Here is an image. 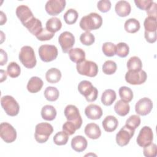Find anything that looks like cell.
<instances>
[{
    "mask_svg": "<svg viewBox=\"0 0 157 157\" xmlns=\"http://www.w3.org/2000/svg\"><path fill=\"white\" fill-rule=\"evenodd\" d=\"M97 7L99 11L105 13L110 10L111 8V2L109 0H101L97 4Z\"/></svg>",
    "mask_w": 157,
    "mask_h": 157,
    "instance_id": "7dc6e473",
    "label": "cell"
},
{
    "mask_svg": "<svg viewBox=\"0 0 157 157\" xmlns=\"http://www.w3.org/2000/svg\"><path fill=\"white\" fill-rule=\"evenodd\" d=\"M84 132L86 136L91 139H98L101 136V130L99 126L94 123L87 124L85 128Z\"/></svg>",
    "mask_w": 157,
    "mask_h": 157,
    "instance_id": "ac0fdd59",
    "label": "cell"
},
{
    "mask_svg": "<svg viewBox=\"0 0 157 157\" xmlns=\"http://www.w3.org/2000/svg\"><path fill=\"white\" fill-rule=\"evenodd\" d=\"M102 17L96 12H91L83 17L79 23L81 29L88 32L99 29L102 26Z\"/></svg>",
    "mask_w": 157,
    "mask_h": 157,
    "instance_id": "6da1fadb",
    "label": "cell"
},
{
    "mask_svg": "<svg viewBox=\"0 0 157 157\" xmlns=\"http://www.w3.org/2000/svg\"><path fill=\"white\" fill-rule=\"evenodd\" d=\"M104 129L108 132L114 131L118 126V121L117 118L113 115L107 116L102 123Z\"/></svg>",
    "mask_w": 157,
    "mask_h": 157,
    "instance_id": "603a6c76",
    "label": "cell"
},
{
    "mask_svg": "<svg viewBox=\"0 0 157 157\" xmlns=\"http://www.w3.org/2000/svg\"><path fill=\"white\" fill-rule=\"evenodd\" d=\"M134 2L139 9L147 11L150 7L153 1L151 0H135Z\"/></svg>",
    "mask_w": 157,
    "mask_h": 157,
    "instance_id": "f6af8a7d",
    "label": "cell"
},
{
    "mask_svg": "<svg viewBox=\"0 0 157 157\" xmlns=\"http://www.w3.org/2000/svg\"><path fill=\"white\" fill-rule=\"evenodd\" d=\"M1 104L7 115L14 117L18 114L20 105L17 101L10 95H6L1 98Z\"/></svg>",
    "mask_w": 157,
    "mask_h": 157,
    "instance_id": "5b68a950",
    "label": "cell"
},
{
    "mask_svg": "<svg viewBox=\"0 0 157 157\" xmlns=\"http://www.w3.org/2000/svg\"><path fill=\"white\" fill-rule=\"evenodd\" d=\"M61 27L62 23L60 19L57 17L50 18L46 22V29L52 33H55L59 31Z\"/></svg>",
    "mask_w": 157,
    "mask_h": 157,
    "instance_id": "f1b7e54d",
    "label": "cell"
},
{
    "mask_svg": "<svg viewBox=\"0 0 157 157\" xmlns=\"http://www.w3.org/2000/svg\"><path fill=\"white\" fill-rule=\"evenodd\" d=\"M0 136L6 143H12L17 138L15 129L9 123L3 122L0 124Z\"/></svg>",
    "mask_w": 157,
    "mask_h": 157,
    "instance_id": "9c48e42d",
    "label": "cell"
},
{
    "mask_svg": "<svg viewBox=\"0 0 157 157\" xmlns=\"http://www.w3.org/2000/svg\"><path fill=\"white\" fill-rule=\"evenodd\" d=\"M153 102L148 98H143L139 99L136 104L135 110L137 114L142 116L148 115L153 109Z\"/></svg>",
    "mask_w": 157,
    "mask_h": 157,
    "instance_id": "9a60e30c",
    "label": "cell"
},
{
    "mask_svg": "<svg viewBox=\"0 0 157 157\" xmlns=\"http://www.w3.org/2000/svg\"><path fill=\"white\" fill-rule=\"evenodd\" d=\"M1 25H3L7 21V17L6 14L4 13L2 11H1Z\"/></svg>",
    "mask_w": 157,
    "mask_h": 157,
    "instance_id": "816d5d0a",
    "label": "cell"
},
{
    "mask_svg": "<svg viewBox=\"0 0 157 157\" xmlns=\"http://www.w3.org/2000/svg\"><path fill=\"white\" fill-rule=\"evenodd\" d=\"M24 26H25L28 30L35 36H36L43 29L41 21L36 17H33Z\"/></svg>",
    "mask_w": 157,
    "mask_h": 157,
    "instance_id": "44dd1931",
    "label": "cell"
},
{
    "mask_svg": "<svg viewBox=\"0 0 157 157\" xmlns=\"http://www.w3.org/2000/svg\"><path fill=\"white\" fill-rule=\"evenodd\" d=\"M140 118L139 115H132L126 120L125 125L135 130L140 124Z\"/></svg>",
    "mask_w": 157,
    "mask_h": 157,
    "instance_id": "b9f144b4",
    "label": "cell"
},
{
    "mask_svg": "<svg viewBox=\"0 0 157 157\" xmlns=\"http://www.w3.org/2000/svg\"><path fill=\"white\" fill-rule=\"evenodd\" d=\"M56 113L55 108L51 105H45L41 110V117L47 121L53 120L56 118Z\"/></svg>",
    "mask_w": 157,
    "mask_h": 157,
    "instance_id": "d4e9b609",
    "label": "cell"
},
{
    "mask_svg": "<svg viewBox=\"0 0 157 157\" xmlns=\"http://www.w3.org/2000/svg\"><path fill=\"white\" fill-rule=\"evenodd\" d=\"M7 73L12 78L18 77L21 73L20 66L15 62H10L7 67Z\"/></svg>",
    "mask_w": 157,
    "mask_h": 157,
    "instance_id": "e575fe53",
    "label": "cell"
},
{
    "mask_svg": "<svg viewBox=\"0 0 157 157\" xmlns=\"http://www.w3.org/2000/svg\"><path fill=\"white\" fill-rule=\"evenodd\" d=\"M144 36L146 40L150 44H153L156 40V31L148 32L145 31Z\"/></svg>",
    "mask_w": 157,
    "mask_h": 157,
    "instance_id": "c3c4849f",
    "label": "cell"
},
{
    "mask_svg": "<svg viewBox=\"0 0 157 157\" xmlns=\"http://www.w3.org/2000/svg\"><path fill=\"white\" fill-rule=\"evenodd\" d=\"M156 3L153 2L150 7L147 10V13L148 17H152L154 18H156Z\"/></svg>",
    "mask_w": 157,
    "mask_h": 157,
    "instance_id": "681fc988",
    "label": "cell"
},
{
    "mask_svg": "<svg viewBox=\"0 0 157 157\" xmlns=\"http://www.w3.org/2000/svg\"><path fill=\"white\" fill-rule=\"evenodd\" d=\"M19 59L22 64L26 68H33L37 63L36 55L33 48L28 45L21 47L19 53Z\"/></svg>",
    "mask_w": 157,
    "mask_h": 157,
    "instance_id": "7a4b0ae2",
    "label": "cell"
},
{
    "mask_svg": "<svg viewBox=\"0 0 157 157\" xmlns=\"http://www.w3.org/2000/svg\"><path fill=\"white\" fill-rule=\"evenodd\" d=\"M38 53L42 61L48 63L55 60L58 56V49L53 45H42L40 46Z\"/></svg>",
    "mask_w": 157,
    "mask_h": 157,
    "instance_id": "52a82bcc",
    "label": "cell"
},
{
    "mask_svg": "<svg viewBox=\"0 0 157 157\" xmlns=\"http://www.w3.org/2000/svg\"><path fill=\"white\" fill-rule=\"evenodd\" d=\"M85 113L90 120H98L102 115V110L99 105L91 104L86 107Z\"/></svg>",
    "mask_w": 157,
    "mask_h": 157,
    "instance_id": "e0dca14e",
    "label": "cell"
},
{
    "mask_svg": "<svg viewBox=\"0 0 157 157\" xmlns=\"http://www.w3.org/2000/svg\"><path fill=\"white\" fill-rule=\"evenodd\" d=\"M16 15L23 26L34 17L31 9L26 5L18 6L16 9Z\"/></svg>",
    "mask_w": 157,
    "mask_h": 157,
    "instance_id": "2e32d148",
    "label": "cell"
},
{
    "mask_svg": "<svg viewBox=\"0 0 157 157\" xmlns=\"http://www.w3.org/2000/svg\"><path fill=\"white\" fill-rule=\"evenodd\" d=\"M66 2L65 0H49L45 6V9L48 14L52 16L58 15L65 8Z\"/></svg>",
    "mask_w": 157,
    "mask_h": 157,
    "instance_id": "4fadbf2b",
    "label": "cell"
},
{
    "mask_svg": "<svg viewBox=\"0 0 157 157\" xmlns=\"http://www.w3.org/2000/svg\"><path fill=\"white\" fill-rule=\"evenodd\" d=\"M7 53L4 51L2 48H1V61L0 64L1 66H4L7 62Z\"/></svg>",
    "mask_w": 157,
    "mask_h": 157,
    "instance_id": "f907efd6",
    "label": "cell"
},
{
    "mask_svg": "<svg viewBox=\"0 0 157 157\" xmlns=\"http://www.w3.org/2000/svg\"><path fill=\"white\" fill-rule=\"evenodd\" d=\"M69 139V135L64 131H59L57 132L53 137V142L57 145H66Z\"/></svg>",
    "mask_w": 157,
    "mask_h": 157,
    "instance_id": "8d00e7d4",
    "label": "cell"
},
{
    "mask_svg": "<svg viewBox=\"0 0 157 157\" xmlns=\"http://www.w3.org/2000/svg\"><path fill=\"white\" fill-rule=\"evenodd\" d=\"M7 78V73L4 70H1V82H2L4 80H6Z\"/></svg>",
    "mask_w": 157,
    "mask_h": 157,
    "instance_id": "f5cc1de1",
    "label": "cell"
},
{
    "mask_svg": "<svg viewBox=\"0 0 157 157\" xmlns=\"http://www.w3.org/2000/svg\"><path fill=\"white\" fill-rule=\"evenodd\" d=\"M117 98L116 93L112 89L105 90L101 96V102L106 106L111 105Z\"/></svg>",
    "mask_w": 157,
    "mask_h": 157,
    "instance_id": "4316f807",
    "label": "cell"
},
{
    "mask_svg": "<svg viewBox=\"0 0 157 157\" xmlns=\"http://www.w3.org/2000/svg\"><path fill=\"white\" fill-rule=\"evenodd\" d=\"M80 40L82 44L86 46H90L93 44L94 42L95 37L92 33L86 31L80 35Z\"/></svg>",
    "mask_w": 157,
    "mask_h": 157,
    "instance_id": "60d3db41",
    "label": "cell"
},
{
    "mask_svg": "<svg viewBox=\"0 0 157 157\" xmlns=\"http://www.w3.org/2000/svg\"><path fill=\"white\" fill-rule=\"evenodd\" d=\"M55 35V33H52L48 31L46 28H43L42 30L36 36V38L40 41H45L49 40L52 39Z\"/></svg>",
    "mask_w": 157,
    "mask_h": 157,
    "instance_id": "ee69618b",
    "label": "cell"
},
{
    "mask_svg": "<svg viewBox=\"0 0 157 157\" xmlns=\"http://www.w3.org/2000/svg\"><path fill=\"white\" fill-rule=\"evenodd\" d=\"M130 106L128 102H126L121 99L118 100L114 105V110L117 114L121 117L126 116L129 112Z\"/></svg>",
    "mask_w": 157,
    "mask_h": 157,
    "instance_id": "83f0119b",
    "label": "cell"
},
{
    "mask_svg": "<svg viewBox=\"0 0 157 157\" xmlns=\"http://www.w3.org/2000/svg\"><path fill=\"white\" fill-rule=\"evenodd\" d=\"M124 28L126 32L135 33L139 30L140 25L139 21L136 18H129L125 21Z\"/></svg>",
    "mask_w": 157,
    "mask_h": 157,
    "instance_id": "f546056e",
    "label": "cell"
},
{
    "mask_svg": "<svg viewBox=\"0 0 157 157\" xmlns=\"http://www.w3.org/2000/svg\"><path fill=\"white\" fill-rule=\"evenodd\" d=\"M62 128H63V131H64L69 136H71L74 134L75 131L77 130V128L74 124V123L69 121H67L63 124Z\"/></svg>",
    "mask_w": 157,
    "mask_h": 157,
    "instance_id": "bcb514c9",
    "label": "cell"
},
{
    "mask_svg": "<svg viewBox=\"0 0 157 157\" xmlns=\"http://www.w3.org/2000/svg\"><path fill=\"white\" fill-rule=\"evenodd\" d=\"M53 132V126L48 123L42 122L37 124L35 128V139L40 144L46 142Z\"/></svg>",
    "mask_w": 157,
    "mask_h": 157,
    "instance_id": "277c9868",
    "label": "cell"
},
{
    "mask_svg": "<svg viewBox=\"0 0 157 157\" xmlns=\"http://www.w3.org/2000/svg\"><path fill=\"white\" fill-rule=\"evenodd\" d=\"M118 93L121 99L126 102H129L133 99V92L132 90L128 86H121L119 88Z\"/></svg>",
    "mask_w": 157,
    "mask_h": 157,
    "instance_id": "d6a6232c",
    "label": "cell"
},
{
    "mask_svg": "<svg viewBox=\"0 0 157 157\" xmlns=\"http://www.w3.org/2000/svg\"><path fill=\"white\" fill-rule=\"evenodd\" d=\"M115 10L118 16L121 17H126L131 13V5L126 1H119L115 4Z\"/></svg>",
    "mask_w": 157,
    "mask_h": 157,
    "instance_id": "ffe728a7",
    "label": "cell"
},
{
    "mask_svg": "<svg viewBox=\"0 0 157 157\" xmlns=\"http://www.w3.org/2000/svg\"><path fill=\"white\" fill-rule=\"evenodd\" d=\"M78 14L77 10L74 9H68L64 14V20L68 25H72L77 21Z\"/></svg>",
    "mask_w": 157,
    "mask_h": 157,
    "instance_id": "836d02e7",
    "label": "cell"
},
{
    "mask_svg": "<svg viewBox=\"0 0 157 157\" xmlns=\"http://www.w3.org/2000/svg\"><path fill=\"white\" fill-rule=\"evenodd\" d=\"M129 52V47L124 42H120L116 45V54L120 58H124L128 56Z\"/></svg>",
    "mask_w": 157,
    "mask_h": 157,
    "instance_id": "ab89813d",
    "label": "cell"
},
{
    "mask_svg": "<svg viewBox=\"0 0 157 157\" xmlns=\"http://www.w3.org/2000/svg\"><path fill=\"white\" fill-rule=\"evenodd\" d=\"M88 145L86 139L82 136H76L71 140V147L77 152L84 151Z\"/></svg>",
    "mask_w": 157,
    "mask_h": 157,
    "instance_id": "d6986e66",
    "label": "cell"
},
{
    "mask_svg": "<svg viewBox=\"0 0 157 157\" xmlns=\"http://www.w3.org/2000/svg\"><path fill=\"white\" fill-rule=\"evenodd\" d=\"M78 91L88 102H94L98 98V91L90 81H81L78 85Z\"/></svg>",
    "mask_w": 157,
    "mask_h": 157,
    "instance_id": "3957f363",
    "label": "cell"
},
{
    "mask_svg": "<svg viewBox=\"0 0 157 157\" xmlns=\"http://www.w3.org/2000/svg\"><path fill=\"white\" fill-rule=\"evenodd\" d=\"M59 96L58 90L54 86H48L44 91V96L45 99L48 101H56Z\"/></svg>",
    "mask_w": 157,
    "mask_h": 157,
    "instance_id": "1f68e13d",
    "label": "cell"
},
{
    "mask_svg": "<svg viewBox=\"0 0 157 157\" xmlns=\"http://www.w3.org/2000/svg\"><path fill=\"white\" fill-rule=\"evenodd\" d=\"M61 72L58 69L52 67L47 71L45 78L47 81L50 83H56L61 80Z\"/></svg>",
    "mask_w": 157,
    "mask_h": 157,
    "instance_id": "484cf974",
    "label": "cell"
},
{
    "mask_svg": "<svg viewBox=\"0 0 157 157\" xmlns=\"http://www.w3.org/2000/svg\"><path fill=\"white\" fill-rule=\"evenodd\" d=\"M127 67L128 69V71H138L142 70V61L139 57L136 56H132L129 59V60L127 62Z\"/></svg>",
    "mask_w": 157,
    "mask_h": 157,
    "instance_id": "4dcf8cb0",
    "label": "cell"
},
{
    "mask_svg": "<svg viewBox=\"0 0 157 157\" xmlns=\"http://www.w3.org/2000/svg\"><path fill=\"white\" fill-rule=\"evenodd\" d=\"M102 50L105 56L108 57L113 56L116 54V45L112 42H105L102 44Z\"/></svg>",
    "mask_w": 157,
    "mask_h": 157,
    "instance_id": "74e56055",
    "label": "cell"
},
{
    "mask_svg": "<svg viewBox=\"0 0 157 157\" xmlns=\"http://www.w3.org/2000/svg\"><path fill=\"white\" fill-rule=\"evenodd\" d=\"M64 113L67 120L74 123L77 129L80 128L82 124V118L78 109L75 105H67L64 109Z\"/></svg>",
    "mask_w": 157,
    "mask_h": 157,
    "instance_id": "ba28073f",
    "label": "cell"
},
{
    "mask_svg": "<svg viewBox=\"0 0 157 157\" xmlns=\"http://www.w3.org/2000/svg\"><path fill=\"white\" fill-rule=\"evenodd\" d=\"M153 139V133L151 128L149 126H145L140 130L136 142L139 146L144 147L151 144Z\"/></svg>",
    "mask_w": 157,
    "mask_h": 157,
    "instance_id": "8fae6325",
    "label": "cell"
},
{
    "mask_svg": "<svg viewBox=\"0 0 157 157\" xmlns=\"http://www.w3.org/2000/svg\"><path fill=\"white\" fill-rule=\"evenodd\" d=\"M135 130L124 125L116 135V142L120 147L128 145L134 134Z\"/></svg>",
    "mask_w": 157,
    "mask_h": 157,
    "instance_id": "7c38bea8",
    "label": "cell"
},
{
    "mask_svg": "<svg viewBox=\"0 0 157 157\" xmlns=\"http://www.w3.org/2000/svg\"><path fill=\"white\" fill-rule=\"evenodd\" d=\"M147 75L145 71L140 70L138 71H128L125 74V80L131 85H141L145 82Z\"/></svg>",
    "mask_w": 157,
    "mask_h": 157,
    "instance_id": "30bf717a",
    "label": "cell"
},
{
    "mask_svg": "<svg viewBox=\"0 0 157 157\" xmlns=\"http://www.w3.org/2000/svg\"><path fill=\"white\" fill-rule=\"evenodd\" d=\"M43 85L44 82L40 78L34 76L29 80L27 84V90L31 93H36L42 89Z\"/></svg>",
    "mask_w": 157,
    "mask_h": 157,
    "instance_id": "7402d4cb",
    "label": "cell"
},
{
    "mask_svg": "<svg viewBox=\"0 0 157 157\" xmlns=\"http://www.w3.org/2000/svg\"><path fill=\"white\" fill-rule=\"evenodd\" d=\"M144 155L146 157H155L157 155V146L155 144H150L144 147L143 150Z\"/></svg>",
    "mask_w": 157,
    "mask_h": 157,
    "instance_id": "7bdbcfd3",
    "label": "cell"
},
{
    "mask_svg": "<svg viewBox=\"0 0 157 157\" xmlns=\"http://www.w3.org/2000/svg\"><path fill=\"white\" fill-rule=\"evenodd\" d=\"M117 69V64L112 60H107L102 65V71L105 74L112 75L114 74Z\"/></svg>",
    "mask_w": 157,
    "mask_h": 157,
    "instance_id": "f35d334b",
    "label": "cell"
},
{
    "mask_svg": "<svg viewBox=\"0 0 157 157\" xmlns=\"http://www.w3.org/2000/svg\"><path fill=\"white\" fill-rule=\"evenodd\" d=\"M68 53L70 59L77 64L85 60V52L80 48H71Z\"/></svg>",
    "mask_w": 157,
    "mask_h": 157,
    "instance_id": "cb8c5ba5",
    "label": "cell"
},
{
    "mask_svg": "<svg viewBox=\"0 0 157 157\" xmlns=\"http://www.w3.org/2000/svg\"><path fill=\"white\" fill-rule=\"evenodd\" d=\"M58 42L63 53H68L75 44L74 35L69 31L63 32L58 37Z\"/></svg>",
    "mask_w": 157,
    "mask_h": 157,
    "instance_id": "5bb4252c",
    "label": "cell"
},
{
    "mask_svg": "<svg viewBox=\"0 0 157 157\" xmlns=\"http://www.w3.org/2000/svg\"><path fill=\"white\" fill-rule=\"evenodd\" d=\"M145 31L148 32L156 31L157 28V23L156 18L152 17H147L144 22Z\"/></svg>",
    "mask_w": 157,
    "mask_h": 157,
    "instance_id": "d590c367",
    "label": "cell"
},
{
    "mask_svg": "<svg viewBox=\"0 0 157 157\" xmlns=\"http://www.w3.org/2000/svg\"><path fill=\"white\" fill-rule=\"evenodd\" d=\"M76 69L79 74L90 77H94L98 73V66L95 62L92 61L85 60L77 63Z\"/></svg>",
    "mask_w": 157,
    "mask_h": 157,
    "instance_id": "8992f818",
    "label": "cell"
}]
</instances>
